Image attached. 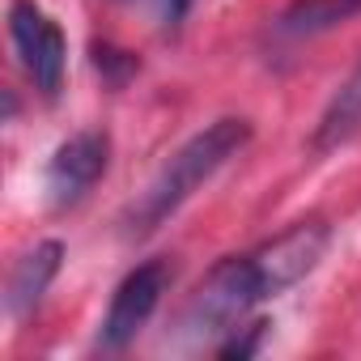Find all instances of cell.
<instances>
[{"mask_svg":"<svg viewBox=\"0 0 361 361\" xmlns=\"http://www.w3.org/2000/svg\"><path fill=\"white\" fill-rule=\"evenodd\" d=\"M106 161H111L106 132H77V136H68L56 149L51 166H47V196H51V204L56 209L77 204L98 183V178H102Z\"/></svg>","mask_w":361,"mask_h":361,"instance_id":"cell-6","label":"cell"},{"mask_svg":"<svg viewBox=\"0 0 361 361\" xmlns=\"http://www.w3.org/2000/svg\"><path fill=\"white\" fill-rule=\"evenodd\" d=\"M361 132V64L348 73V81L331 94V102H327V111H323V119H319V128H314V136H310V145L323 153V149H340L344 140H353Z\"/></svg>","mask_w":361,"mask_h":361,"instance_id":"cell-8","label":"cell"},{"mask_svg":"<svg viewBox=\"0 0 361 361\" xmlns=\"http://www.w3.org/2000/svg\"><path fill=\"white\" fill-rule=\"evenodd\" d=\"M259 302H264V289L255 281L251 255H230L196 285V293L183 310V327L192 340H209V336L230 331Z\"/></svg>","mask_w":361,"mask_h":361,"instance_id":"cell-2","label":"cell"},{"mask_svg":"<svg viewBox=\"0 0 361 361\" xmlns=\"http://www.w3.org/2000/svg\"><path fill=\"white\" fill-rule=\"evenodd\" d=\"M157 9H161V22H183L188 18V9H192V0H157Z\"/></svg>","mask_w":361,"mask_h":361,"instance_id":"cell-12","label":"cell"},{"mask_svg":"<svg viewBox=\"0 0 361 361\" xmlns=\"http://www.w3.org/2000/svg\"><path fill=\"white\" fill-rule=\"evenodd\" d=\"M327 243H331L327 221H298L281 238H272L259 251H251V268H255V281H259L264 298H276L289 285H298L302 276H310L319 268Z\"/></svg>","mask_w":361,"mask_h":361,"instance_id":"cell-3","label":"cell"},{"mask_svg":"<svg viewBox=\"0 0 361 361\" xmlns=\"http://www.w3.org/2000/svg\"><path fill=\"white\" fill-rule=\"evenodd\" d=\"M94 64H98V73L106 68L111 81H119V77H128V73L136 68V60H132L128 51H115V47H94Z\"/></svg>","mask_w":361,"mask_h":361,"instance_id":"cell-10","label":"cell"},{"mask_svg":"<svg viewBox=\"0 0 361 361\" xmlns=\"http://www.w3.org/2000/svg\"><path fill=\"white\" fill-rule=\"evenodd\" d=\"M247 140H251V123L247 119H234V115L213 119L209 128H200L188 145H178L170 153V161L157 170V178L145 188V196L132 204L128 230L132 234H149L161 221H170Z\"/></svg>","mask_w":361,"mask_h":361,"instance_id":"cell-1","label":"cell"},{"mask_svg":"<svg viewBox=\"0 0 361 361\" xmlns=\"http://www.w3.org/2000/svg\"><path fill=\"white\" fill-rule=\"evenodd\" d=\"M9 35H13V47H18L22 68L35 81V90H43L47 98H56L60 81H64V56H68L60 26L43 9H35L30 0H13V9H9Z\"/></svg>","mask_w":361,"mask_h":361,"instance_id":"cell-5","label":"cell"},{"mask_svg":"<svg viewBox=\"0 0 361 361\" xmlns=\"http://www.w3.org/2000/svg\"><path fill=\"white\" fill-rule=\"evenodd\" d=\"M264 331H268V323H251V327H247L243 336H234L230 344H221V357H238V361H243V357H251V353L259 348Z\"/></svg>","mask_w":361,"mask_h":361,"instance_id":"cell-11","label":"cell"},{"mask_svg":"<svg viewBox=\"0 0 361 361\" xmlns=\"http://www.w3.org/2000/svg\"><path fill=\"white\" fill-rule=\"evenodd\" d=\"M60 259H64V243L47 238V243L30 247V251L13 264V272H9V293H5L9 314L22 319V314H30V310L43 302L47 285H51L56 272H60Z\"/></svg>","mask_w":361,"mask_h":361,"instance_id":"cell-7","label":"cell"},{"mask_svg":"<svg viewBox=\"0 0 361 361\" xmlns=\"http://www.w3.org/2000/svg\"><path fill=\"white\" fill-rule=\"evenodd\" d=\"M166 285H170V268H166L161 259L136 264V268L119 281V289L111 293L106 319H102V327H98V348H106V353L128 348V344L136 340V331L149 323V314L157 310Z\"/></svg>","mask_w":361,"mask_h":361,"instance_id":"cell-4","label":"cell"},{"mask_svg":"<svg viewBox=\"0 0 361 361\" xmlns=\"http://www.w3.org/2000/svg\"><path fill=\"white\" fill-rule=\"evenodd\" d=\"M353 13H361V0H293L276 18V30L289 39H306V35H323V30L348 22Z\"/></svg>","mask_w":361,"mask_h":361,"instance_id":"cell-9","label":"cell"}]
</instances>
